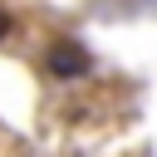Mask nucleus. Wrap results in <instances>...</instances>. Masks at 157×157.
I'll list each match as a JSON object with an SVG mask.
<instances>
[{
  "label": "nucleus",
  "instance_id": "nucleus-2",
  "mask_svg": "<svg viewBox=\"0 0 157 157\" xmlns=\"http://www.w3.org/2000/svg\"><path fill=\"white\" fill-rule=\"evenodd\" d=\"M10 29H15V20H10V10H5V5H0V44H5V39H10Z\"/></svg>",
  "mask_w": 157,
  "mask_h": 157
},
{
  "label": "nucleus",
  "instance_id": "nucleus-1",
  "mask_svg": "<svg viewBox=\"0 0 157 157\" xmlns=\"http://www.w3.org/2000/svg\"><path fill=\"white\" fill-rule=\"evenodd\" d=\"M44 74L49 78H59V83H74V78H83L88 74V49L78 44V39H69V34H59V39H49L44 44Z\"/></svg>",
  "mask_w": 157,
  "mask_h": 157
}]
</instances>
